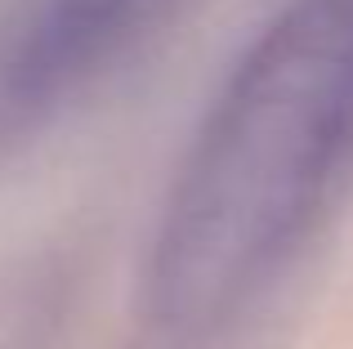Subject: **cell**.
I'll use <instances>...</instances> for the list:
<instances>
[{
  "mask_svg": "<svg viewBox=\"0 0 353 349\" xmlns=\"http://www.w3.org/2000/svg\"><path fill=\"white\" fill-rule=\"evenodd\" d=\"M353 174V0H286L250 41L174 170L148 251L165 336L228 327Z\"/></svg>",
  "mask_w": 353,
  "mask_h": 349,
  "instance_id": "obj_1",
  "label": "cell"
},
{
  "mask_svg": "<svg viewBox=\"0 0 353 349\" xmlns=\"http://www.w3.org/2000/svg\"><path fill=\"white\" fill-rule=\"evenodd\" d=\"M174 0H0V139L45 126L121 63Z\"/></svg>",
  "mask_w": 353,
  "mask_h": 349,
  "instance_id": "obj_2",
  "label": "cell"
}]
</instances>
